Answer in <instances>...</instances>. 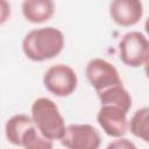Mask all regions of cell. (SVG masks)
Segmentation results:
<instances>
[{
  "label": "cell",
  "instance_id": "3",
  "mask_svg": "<svg viewBox=\"0 0 149 149\" xmlns=\"http://www.w3.org/2000/svg\"><path fill=\"white\" fill-rule=\"evenodd\" d=\"M119 57L129 68L144 65L149 57V40L136 30L126 33L119 42Z\"/></svg>",
  "mask_w": 149,
  "mask_h": 149
},
{
  "label": "cell",
  "instance_id": "16",
  "mask_svg": "<svg viewBox=\"0 0 149 149\" xmlns=\"http://www.w3.org/2000/svg\"><path fill=\"white\" fill-rule=\"evenodd\" d=\"M144 30H146V33H147V35L149 36V17L146 20V22H144Z\"/></svg>",
  "mask_w": 149,
  "mask_h": 149
},
{
  "label": "cell",
  "instance_id": "2",
  "mask_svg": "<svg viewBox=\"0 0 149 149\" xmlns=\"http://www.w3.org/2000/svg\"><path fill=\"white\" fill-rule=\"evenodd\" d=\"M31 119L41 134L51 140H62L66 126L56 102L49 98H38L31 105Z\"/></svg>",
  "mask_w": 149,
  "mask_h": 149
},
{
  "label": "cell",
  "instance_id": "4",
  "mask_svg": "<svg viewBox=\"0 0 149 149\" xmlns=\"http://www.w3.org/2000/svg\"><path fill=\"white\" fill-rule=\"evenodd\" d=\"M43 85L56 97H68L77 88V73L66 64H55L44 72Z\"/></svg>",
  "mask_w": 149,
  "mask_h": 149
},
{
  "label": "cell",
  "instance_id": "5",
  "mask_svg": "<svg viewBox=\"0 0 149 149\" xmlns=\"http://www.w3.org/2000/svg\"><path fill=\"white\" fill-rule=\"evenodd\" d=\"M85 73L88 83L97 91V93L122 84L116 68L102 58L91 59L86 65Z\"/></svg>",
  "mask_w": 149,
  "mask_h": 149
},
{
  "label": "cell",
  "instance_id": "10",
  "mask_svg": "<svg viewBox=\"0 0 149 149\" xmlns=\"http://www.w3.org/2000/svg\"><path fill=\"white\" fill-rule=\"evenodd\" d=\"M98 94L100 106L101 105H112L121 108L126 113L132 107V97L129 92L123 87V85H115L107 90H104Z\"/></svg>",
  "mask_w": 149,
  "mask_h": 149
},
{
  "label": "cell",
  "instance_id": "15",
  "mask_svg": "<svg viewBox=\"0 0 149 149\" xmlns=\"http://www.w3.org/2000/svg\"><path fill=\"white\" fill-rule=\"evenodd\" d=\"M144 73H146V76H147V78L149 79V57H148V59H147V62L144 63Z\"/></svg>",
  "mask_w": 149,
  "mask_h": 149
},
{
  "label": "cell",
  "instance_id": "14",
  "mask_svg": "<svg viewBox=\"0 0 149 149\" xmlns=\"http://www.w3.org/2000/svg\"><path fill=\"white\" fill-rule=\"evenodd\" d=\"M106 149H137L136 146L128 139L125 137H120L113 142H111Z\"/></svg>",
  "mask_w": 149,
  "mask_h": 149
},
{
  "label": "cell",
  "instance_id": "8",
  "mask_svg": "<svg viewBox=\"0 0 149 149\" xmlns=\"http://www.w3.org/2000/svg\"><path fill=\"white\" fill-rule=\"evenodd\" d=\"M111 19L119 26L136 24L143 15V5L139 0H114L109 5Z\"/></svg>",
  "mask_w": 149,
  "mask_h": 149
},
{
  "label": "cell",
  "instance_id": "7",
  "mask_svg": "<svg viewBox=\"0 0 149 149\" xmlns=\"http://www.w3.org/2000/svg\"><path fill=\"white\" fill-rule=\"evenodd\" d=\"M97 121L102 130L111 137L120 139L128 129L127 113L116 106L101 105L97 114Z\"/></svg>",
  "mask_w": 149,
  "mask_h": 149
},
{
  "label": "cell",
  "instance_id": "11",
  "mask_svg": "<svg viewBox=\"0 0 149 149\" xmlns=\"http://www.w3.org/2000/svg\"><path fill=\"white\" fill-rule=\"evenodd\" d=\"M34 123L31 116L20 113L9 118L5 125V134L9 143L21 147V139L24 132Z\"/></svg>",
  "mask_w": 149,
  "mask_h": 149
},
{
  "label": "cell",
  "instance_id": "12",
  "mask_svg": "<svg viewBox=\"0 0 149 149\" xmlns=\"http://www.w3.org/2000/svg\"><path fill=\"white\" fill-rule=\"evenodd\" d=\"M130 133L140 140L149 143V107L137 109L128 122Z\"/></svg>",
  "mask_w": 149,
  "mask_h": 149
},
{
  "label": "cell",
  "instance_id": "6",
  "mask_svg": "<svg viewBox=\"0 0 149 149\" xmlns=\"http://www.w3.org/2000/svg\"><path fill=\"white\" fill-rule=\"evenodd\" d=\"M61 143L66 149H99L101 137L88 123H71L66 127Z\"/></svg>",
  "mask_w": 149,
  "mask_h": 149
},
{
  "label": "cell",
  "instance_id": "1",
  "mask_svg": "<svg viewBox=\"0 0 149 149\" xmlns=\"http://www.w3.org/2000/svg\"><path fill=\"white\" fill-rule=\"evenodd\" d=\"M64 35L55 27L30 30L22 41V51L34 62H44L58 56L64 48Z\"/></svg>",
  "mask_w": 149,
  "mask_h": 149
},
{
  "label": "cell",
  "instance_id": "9",
  "mask_svg": "<svg viewBox=\"0 0 149 149\" xmlns=\"http://www.w3.org/2000/svg\"><path fill=\"white\" fill-rule=\"evenodd\" d=\"M24 19L31 23H42L51 19L55 3L51 0H24L21 6Z\"/></svg>",
  "mask_w": 149,
  "mask_h": 149
},
{
  "label": "cell",
  "instance_id": "13",
  "mask_svg": "<svg viewBox=\"0 0 149 149\" xmlns=\"http://www.w3.org/2000/svg\"><path fill=\"white\" fill-rule=\"evenodd\" d=\"M23 149H54L52 141L44 137L35 125L29 127L21 139Z\"/></svg>",
  "mask_w": 149,
  "mask_h": 149
}]
</instances>
